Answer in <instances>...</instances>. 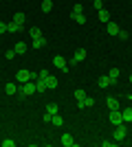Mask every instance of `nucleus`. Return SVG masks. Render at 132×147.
Segmentation results:
<instances>
[{
  "label": "nucleus",
  "mask_w": 132,
  "mask_h": 147,
  "mask_svg": "<svg viewBox=\"0 0 132 147\" xmlns=\"http://www.w3.org/2000/svg\"><path fill=\"white\" fill-rule=\"evenodd\" d=\"M16 79H18L20 84H26V81L38 79V73H33V70H18V73H16Z\"/></svg>",
  "instance_id": "obj_1"
},
{
  "label": "nucleus",
  "mask_w": 132,
  "mask_h": 147,
  "mask_svg": "<svg viewBox=\"0 0 132 147\" xmlns=\"http://www.w3.org/2000/svg\"><path fill=\"white\" fill-rule=\"evenodd\" d=\"M20 92H22L24 97H31V94H35V92H38V88H35V81H26V84H22Z\"/></svg>",
  "instance_id": "obj_2"
},
{
  "label": "nucleus",
  "mask_w": 132,
  "mask_h": 147,
  "mask_svg": "<svg viewBox=\"0 0 132 147\" xmlns=\"http://www.w3.org/2000/svg\"><path fill=\"white\" fill-rule=\"evenodd\" d=\"M86 55H88V53H86L84 49H77V51H75V55H73V59H70V66H77V64H82V61L86 59Z\"/></svg>",
  "instance_id": "obj_3"
},
{
  "label": "nucleus",
  "mask_w": 132,
  "mask_h": 147,
  "mask_svg": "<svg viewBox=\"0 0 132 147\" xmlns=\"http://www.w3.org/2000/svg\"><path fill=\"white\" fill-rule=\"evenodd\" d=\"M126 134H128V129H126L123 123H121V125H114V141H123Z\"/></svg>",
  "instance_id": "obj_4"
},
{
  "label": "nucleus",
  "mask_w": 132,
  "mask_h": 147,
  "mask_svg": "<svg viewBox=\"0 0 132 147\" xmlns=\"http://www.w3.org/2000/svg\"><path fill=\"white\" fill-rule=\"evenodd\" d=\"M110 123H112V125H121V123H123V114H121L119 110H110Z\"/></svg>",
  "instance_id": "obj_5"
},
{
  "label": "nucleus",
  "mask_w": 132,
  "mask_h": 147,
  "mask_svg": "<svg viewBox=\"0 0 132 147\" xmlns=\"http://www.w3.org/2000/svg\"><path fill=\"white\" fill-rule=\"evenodd\" d=\"M53 66H55V68H62L64 73L68 70V66H66V59H64L62 55H55V57H53Z\"/></svg>",
  "instance_id": "obj_6"
},
{
  "label": "nucleus",
  "mask_w": 132,
  "mask_h": 147,
  "mask_svg": "<svg viewBox=\"0 0 132 147\" xmlns=\"http://www.w3.org/2000/svg\"><path fill=\"white\" fill-rule=\"evenodd\" d=\"M97 84H99V88H110V86H114L117 81H112V79H110V77H108V75H101Z\"/></svg>",
  "instance_id": "obj_7"
},
{
  "label": "nucleus",
  "mask_w": 132,
  "mask_h": 147,
  "mask_svg": "<svg viewBox=\"0 0 132 147\" xmlns=\"http://www.w3.org/2000/svg\"><path fill=\"white\" fill-rule=\"evenodd\" d=\"M44 84H46V88H49V90H53V88H57V77H53V75H46Z\"/></svg>",
  "instance_id": "obj_8"
},
{
  "label": "nucleus",
  "mask_w": 132,
  "mask_h": 147,
  "mask_svg": "<svg viewBox=\"0 0 132 147\" xmlns=\"http://www.w3.org/2000/svg\"><path fill=\"white\" fill-rule=\"evenodd\" d=\"M77 105H79V108H93V105H95V99L93 97H84L82 101H77Z\"/></svg>",
  "instance_id": "obj_9"
},
{
  "label": "nucleus",
  "mask_w": 132,
  "mask_h": 147,
  "mask_svg": "<svg viewBox=\"0 0 132 147\" xmlns=\"http://www.w3.org/2000/svg\"><path fill=\"white\" fill-rule=\"evenodd\" d=\"M62 145L64 147H73V145H77V143H75V138H73L70 134H64L62 136Z\"/></svg>",
  "instance_id": "obj_10"
},
{
  "label": "nucleus",
  "mask_w": 132,
  "mask_h": 147,
  "mask_svg": "<svg viewBox=\"0 0 132 147\" xmlns=\"http://www.w3.org/2000/svg\"><path fill=\"white\" fill-rule=\"evenodd\" d=\"M97 18H99V22L108 24V22H110V13H108L106 9H99V16H97Z\"/></svg>",
  "instance_id": "obj_11"
},
{
  "label": "nucleus",
  "mask_w": 132,
  "mask_h": 147,
  "mask_svg": "<svg viewBox=\"0 0 132 147\" xmlns=\"http://www.w3.org/2000/svg\"><path fill=\"white\" fill-rule=\"evenodd\" d=\"M20 88L16 86V84H13V81H9V84H5V92L7 94H16V92H18Z\"/></svg>",
  "instance_id": "obj_12"
},
{
  "label": "nucleus",
  "mask_w": 132,
  "mask_h": 147,
  "mask_svg": "<svg viewBox=\"0 0 132 147\" xmlns=\"http://www.w3.org/2000/svg\"><path fill=\"white\" fill-rule=\"evenodd\" d=\"M70 18L75 20L77 24H86V13H70Z\"/></svg>",
  "instance_id": "obj_13"
},
{
  "label": "nucleus",
  "mask_w": 132,
  "mask_h": 147,
  "mask_svg": "<svg viewBox=\"0 0 132 147\" xmlns=\"http://www.w3.org/2000/svg\"><path fill=\"white\" fill-rule=\"evenodd\" d=\"M7 26H9L11 33H24V24H16V22H11V24H7Z\"/></svg>",
  "instance_id": "obj_14"
},
{
  "label": "nucleus",
  "mask_w": 132,
  "mask_h": 147,
  "mask_svg": "<svg viewBox=\"0 0 132 147\" xmlns=\"http://www.w3.org/2000/svg\"><path fill=\"white\" fill-rule=\"evenodd\" d=\"M106 105L110 108V110H119V101H117L114 97H108L106 99Z\"/></svg>",
  "instance_id": "obj_15"
},
{
  "label": "nucleus",
  "mask_w": 132,
  "mask_h": 147,
  "mask_svg": "<svg viewBox=\"0 0 132 147\" xmlns=\"http://www.w3.org/2000/svg\"><path fill=\"white\" fill-rule=\"evenodd\" d=\"M106 29H108V33H110V35H119V24H114V22H108Z\"/></svg>",
  "instance_id": "obj_16"
},
{
  "label": "nucleus",
  "mask_w": 132,
  "mask_h": 147,
  "mask_svg": "<svg viewBox=\"0 0 132 147\" xmlns=\"http://www.w3.org/2000/svg\"><path fill=\"white\" fill-rule=\"evenodd\" d=\"M13 51H16V55H24V53H26V44L24 42H18L16 46H13Z\"/></svg>",
  "instance_id": "obj_17"
},
{
  "label": "nucleus",
  "mask_w": 132,
  "mask_h": 147,
  "mask_svg": "<svg viewBox=\"0 0 132 147\" xmlns=\"http://www.w3.org/2000/svg\"><path fill=\"white\" fill-rule=\"evenodd\" d=\"M46 46V37H38V40H33V49H44Z\"/></svg>",
  "instance_id": "obj_18"
},
{
  "label": "nucleus",
  "mask_w": 132,
  "mask_h": 147,
  "mask_svg": "<svg viewBox=\"0 0 132 147\" xmlns=\"http://www.w3.org/2000/svg\"><path fill=\"white\" fill-rule=\"evenodd\" d=\"M121 114H123V123H132V108H126Z\"/></svg>",
  "instance_id": "obj_19"
},
{
  "label": "nucleus",
  "mask_w": 132,
  "mask_h": 147,
  "mask_svg": "<svg viewBox=\"0 0 132 147\" xmlns=\"http://www.w3.org/2000/svg\"><path fill=\"white\" fill-rule=\"evenodd\" d=\"M29 35H31V40H38V37H42V31H40L38 26H33V29L29 31Z\"/></svg>",
  "instance_id": "obj_20"
},
{
  "label": "nucleus",
  "mask_w": 132,
  "mask_h": 147,
  "mask_svg": "<svg viewBox=\"0 0 132 147\" xmlns=\"http://www.w3.org/2000/svg\"><path fill=\"white\" fill-rule=\"evenodd\" d=\"M119 68H110V73H108V77H110V79H112V81H117V79H119Z\"/></svg>",
  "instance_id": "obj_21"
},
{
  "label": "nucleus",
  "mask_w": 132,
  "mask_h": 147,
  "mask_svg": "<svg viewBox=\"0 0 132 147\" xmlns=\"http://www.w3.org/2000/svg\"><path fill=\"white\" fill-rule=\"evenodd\" d=\"M51 9H53V0H44V2H42V11L49 13Z\"/></svg>",
  "instance_id": "obj_22"
},
{
  "label": "nucleus",
  "mask_w": 132,
  "mask_h": 147,
  "mask_svg": "<svg viewBox=\"0 0 132 147\" xmlns=\"http://www.w3.org/2000/svg\"><path fill=\"white\" fill-rule=\"evenodd\" d=\"M46 112H49L51 117H53V114H60V105H57V103H51V105H49V110H46Z\"/></svg>",
  "instance_id": "obj_23"
},
{
  "label": "nucleus",
  "mask_w": 132,
  "mask_h": 147,
  "mask_svg": "<svg viewBox=\"0 0 132 147\" xmlns=\"http://www.w3.org/2000/svg\"><path fill=\"white\" fill-rule=\"evenodd\" d=\"M24 13H16V16H13V22H16V24H24Z\"/></svg>",
  "instance_id": "obj_24"
},
{
  "label": "nucleus",
  "mask_w": 132,
  "mask_h": 147,
  "mask_svg": "<svg viewBox=\"0 0 132 147\" xmlns=\"http://www.w3.org/2000/svg\"><path fill=\"white\" fill-rule=\"evenodd\" d=\"M35 88H38V92L49 90V88H46V84H44V79H38V81H35Z\"/></svg>",
  "instance_id": "obj_25"
},
{
  "label": "nucleus",
  "mask_w": 132,
  "mask_h": 147,
  "mask_svg": "<svg viewBox=\"0 0 132 147\" xmlns=\"http://www.w3.org/2000/svg\"><path fill=\"white\" fill-rule=\"evenodd\" d=\"M51 123H53V125H62V117H60V114H53V119H51Z\"/></svg>",
  "instance_id": "obj_26"
},
{
  "label": "nucleus",
  "mask_w": 132,
  "mask_h": 147,
  "mask_svg": "<svg viewBox=\"0 0 132 147\" xmlns=\"http://www.w3.org/2000/svg\"><path fill=\"white\" fill-rule=\"evenodd\" d=\"M84 97H86V92H84L82 88H79V90H75V99H77V101H82Z\"/></svg>",
  "instance_id": "obj_27"
},
{
  "label": "nucleus",
  "mask_w": 132,
  "mask_h": 147,
  "mask_svg": "<svg viewBox=\"0 0 132 147\" xmlns=\"http://www.w3.org/2000/svg\"><path fill=\"white\" fill-rule=\"evenodd\" d=\"M93 7L99 11V9H104V0H93Z\"/></svg>",
  "instance_id": "obj_28"
},
{
  "label": "nucleus",
  "mask_w": 132,
  "mask_h": 147,
  "mask_svg": "<svg viewBox=\"0 0 132 147\" xmlns=\"http://www.w3.org/2000/svg\"><path fill=\"white\" fill-rule=\"evenodd\" d=\"M73 13H84V5H79V2H77V5L73 7Z\"/></svg>",
  "instance_id": "obj_29"
},
{
  "label": "nucleus",
  "mask_w": 132,
  "mask_h": 147,
  "mask_svg": "<svg viewBox=\"0 0 132 147\" xmlns=\"http://www.w3.org/2000/svg\"><path fill=\"white\" fill-rule=\"evenodd\" d=\"M0 145H2V147H13V145H16V143H13L11 138H5V141L0 143Z\"/></svg>",
  "instance_id": "obj_30"
},
{
  "label": "nucleus",
  "mask_w": 132,
  "mask_h": 147,
  "mask_svg": "<svg viewBox=\"0 0 132 147\" xmlns=\"http://www.w3.org/2000/svg\"><path fill=\"white\" fill-rule=\"evenodd\" d=\"M5 57H7V59H13V57H16V51H7V53H5Z\"/></svg>",
  "instance_id": "obj_31"
},
{
  "label": "nucleus",
  "mask_w": 132,
  "mask_h": 147,
  "mask_svg": "<svg viewBox=\"0 0 132 147\" xmlns=\"http://www.w3.org/2000/svg\"><path fill=\"white\" fill-rule=\"evenodd\" d=\"M119 37H121V40H128V37H130V33H128V31H119Z\"/></svg>",
  "instance_id": "obj_32"
},
{
  "label": "nucleus",
  "mask_w": 132,
  "mask_h": 147,
  "mask_svg": "<svg viewBox=\"0 0 132 147\" xmlns=\"http://www.w3.org/2000/svg\"><path fill=\"white\" fill-rule=\"evenodd\" d=\"M46 75H49V70H40V73H38V79H46Z\"/></svg>",
  "instance_id": "obj_33"
},
{
  "label": "nucleus",
  "mask_w": 132,
  "mask_h": 147,
  "mask_svg": "<svg viewBox=\"0 0 132 147\" xmlns=\"http://www.w3.org/2000/svg\"><path fill=\"white\" fill-rule=\"evenodd\" d=\"M5 31H9V26H7L5 22H0V33H5Z\"/></svg>",
  "instance_id": "obj_34"
},
{
  "label": "nucleus",
  "mask_w": 132,
  "mask_h": 147,
  "mask_svg": "<svg viewBox=\"0 0 132 147\" xmlns=\"http://www.w3.org/2000/svg\"><path fill=\"white\" fill-rule=\"evenodd\" d=\"M130 84H132V75H130Z\"/></svg>",
  "instance_id": "obj_35"
}]
</instances>
